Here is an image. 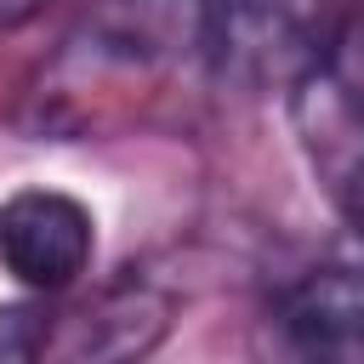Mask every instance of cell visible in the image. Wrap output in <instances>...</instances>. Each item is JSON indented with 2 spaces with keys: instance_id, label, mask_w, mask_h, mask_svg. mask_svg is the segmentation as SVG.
Segmentation results:
<instances>
[{
  "instance_id": "obj_4",
  "label": "cell",
  "mask_w": 364,
  "mask_h": 364,
  "mask_svg": "<svg viewBox=\"0 0 364 364\" xmlns=\"http://www.w3.org/2000/svg\"><path fill=\"white\" fill-rule=\"evenodd\" d=\"M171 330V296L148 279H114L68 313H46L40 364H142Z\"/></svg>"
},
{
  "instance_id": "obj_2",
  "label": "cell",
  "mask_w": 364,
  "mask_h": 364,
  "mask_svg": "<svg viewBox=\"0 0 364 364\" xmlns=\"http://www.w3.org/2000/svg\"><path fill=\"white\" fill-rule=\"evenodd\" d=\"M279 364H364V256L313 262L267 301Z\"/></svg>"
},
{
  "instance_id": "obj_5",
  "label": "cell",
  "mask_w": 364,
  "mask_h": 364,
  "mask_svg": "<svg viewBox=\"0 0 364 364\" xmlns=\"http://www.w3.org/2000/svg\"><path fill=\"white\" fill-rule=\"evenodd\" d=\"M199 6L205 0H97L68 34L57 68H85V80L148 74L182 46H199Z\"/></svg>"
},
{
  "instance_id": "obj_3",
  "label": "cell",
  "mask_w": 364,
  "mask_h": 364,
  "mask_svg": "<svg viewBox=\"0 0 364 364\" xmlns=\"http://www.w3.org/2000/svg\"><path fill=\"white\" fill-rule=\"evenodd\" d=\"M97 256V216L63 188H17L0 199V267L34 290L63 296Z\"/></svg>"
},
{
  "instance_id": "obj_6",
  "label": "cell",
  "mask_w": 364,
  "mask_h": 364,
  "mask_svg": "<svg viewBox=\"0 0 364 364\" xmlns=\"http://www.w3.org/2000/svg\"><path fill=\"white\" fill-rule=\"evenodd\" d=\"M296 114L307 142L330 159V171H341L364 148V0L341 6L313 80L296 91Z\"/></svg>"
},
{
  "instance_id": "obj_9",
  "label": "cell",
  "mask_w": 364,
  "mask_h": 364,
  "mask_svg": "<svg viewBox=\"0 0 364 364\" xmlns=\"http://www.w3.org/2000/svg\"><path fill=\"white\" fill-rule=\"evenodd\" d=\"M46 0H0V28H11V23H23V17H34Z\"/></svg>"
},
{
  "instance_id": "obj_7",
  "label": "cell",
  "mask_w": 364,
  "mask_h": 364,
  "mask_svg": "<svg viewBox=\"0 0 364 364\" xmlns=\"http://www.w3.org/2000/svg\"><path fill=\"white\" fill-rule=\"evenodd\" d=\"M46 318L34 307H0V364H40Z\"/></svg>"
},
{
  "instance_id": "obj_8",
  "label": "cell",
  "mask_w": 364,
  "mask_h": 364,
  "mask_svg": "<svg viewBox=\"0 0 364 364\" xmlns=\"http://www.w3.org/2000/svg\"><path fill=\"white\" fill-rule=\"evenodd\" d=\"M330 188H336L341 216H347V222L358 228V239H364V148H358V154H353V159L336 171V182H330Z\"/></svg>"
},
{
  "instance_id": "obj_1",
  "label": "cell",
  "mask_w": 364,
  "mask_h": 364,
  "mask_svg": "<svg viewBox=\"0 0 364 364\" xmlns=\"http://www.w3.org/2000/svg\"><path fill=\"white\" fill-rule=\"evenodd\" d=\"M341 6L347 0H205L193 51L228 91H301L336 34Z\"/></svg>"
}]
</instances>
